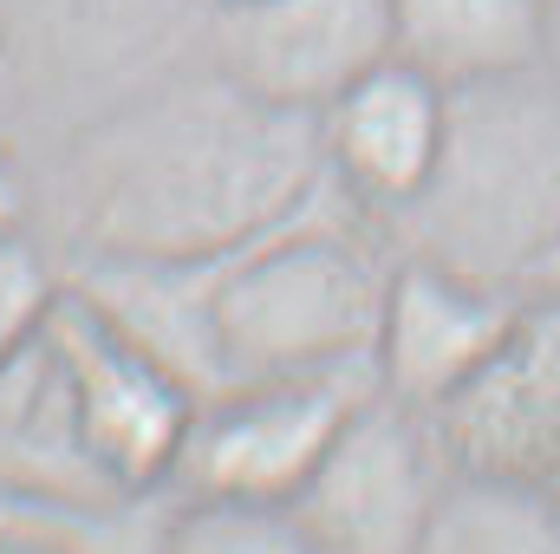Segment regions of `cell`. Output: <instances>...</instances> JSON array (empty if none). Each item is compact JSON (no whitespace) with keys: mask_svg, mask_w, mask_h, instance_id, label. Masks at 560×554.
<instances>
[{"mask_svg":"<svg viewBox=\"0 0 560 554\" xmlns=\"http://www.w3.org/2000/svg\"><path fill=\"white\" fill-rule=\"evenodd\" d=\"M522 313H528L522 287L463 275V268H443L423 255H392L385 313H378V339H372L378 392L436 417L515 339Z\"/></svg>","mask_w":560,"mask_h":554,"instance_id":"52a82bcc","label":"cell"},{"mask_svg":"<svg viewBox=\"0 0 560 554\" xmlns=\"http://www.w3.org/2000/svg\"><path fill=\"white\" fill-rule=\"evenodd\" d=\"M163 554H326L293 503L242 496H176L163 516Z\"/></svg>","mask_w":560,"mask_h":554,"instance_id":"5bb4252c","label":"cell"},{"mask_svg":"<svg viewBox=\"0 0 560 554\" xmlns=\"http://www.w3.org/2000/svg\"><path fill=\"white\" fill-rule=\"evenodd\" d=\"M392 53V0H242L215 13V66L275 99L319 112Z\"/></svg>","mask_w":560,"mask_h":554,"instance_id":"9c48e42d","label":"cell"},{"mask_svg":"<svg viewBox=\"0 0 560 554\" xmlns=\"http://www.w3.org/2000/svg\"><path fill=\"white\" fill-rule=\"evenodd\" d=\"M541 66L555 72V85H560V0H548V33H541Z\"/></svg>","mask_w":560,"mask_h":554,"instance_id":"ac0fdd59","label":"cell"},{"mask_svg":"<svg viewBox=\"0 0 560 554\" xmlns=\"http://www.w3.org/2000/svg\"><path fill=\"white\" fill-rule=\"evenodd\" d=\"M548 0H392V53L436 85H476L541 66Z\"/></svg>","mask_w":560,"mask_h":554,"instance_id":"7c38bea8","label":"cell"},{"mask_svg":"<svg viewBox=\"0 0 560 554\" xmlns=\"http://www.w3.org/2000/svg\"><path fill=\"white\" fill-rule=\"evenodd\" d=\"M528 300H560V235L548 242V255H541L535 275H528Z\"/></svg>","mask_w":560,"mask_h":554,"instance_id":"e0dca14e","label":"cell"},{"mask_svg":"<svg viewBox=\"0 0 560 554\" xmlns=\"http://www.w3.org/2000/svg\"><path fill=\"white\" fill-rule=\"evenodd\" d=\"M20 216H26V189H20L13 163L0 157V235H13V229H20Z\"/></svg>","mask_w":560,"mask_h":554,"instance_id":"2e32d148","label":"cell"},{"mask_svg":"<svg viewBox=\"0 0 560 554\" xmlns=\"http://www.w3.org/2000/svg\"><path fill=\"white\" fill-rule=\"evenodd\" d=\"M0 489L79 496V503H118L125 496L92 463L46 339L33 353H20L13 366H0Z\"/></svg>","mask_w":560,"mask_h":554,"instance_id":"8fae6325","label":"cell"},{"mask_svg":"<svg viewBox=\"0 0 560 554\" xmlns=\"http://www.w3.org/2000/svg\"><path fill=\"white\" fill-rule=\"evenodd\" d=\"M430 424L450 470H489L560 496V300H528L515 339Z\"/></svg>","mask_w":560,"mask_h":554,"instance_id":"ba28073f","label":"cell"},{"mask_svg":"<svg viewBox=\"0 0 560 554\" xmlns=\"http://www.w3.org/2000/svg\"><path fill=\"white\" fill-rule=\"evenodd\" d=\"M443 476L450 457L430 412L372 392L346 417L319 470L300 483L293 516L313 529L326 554H418Z\"/></svg>","mask_w":560,"mask_h":554,"instance_id":"8992f818","label":"cell"},{"mask_svg":"<svg viewBox=\"0 0 560 554\" xmlns=\"http://www.w3.org/2000/svg\"><path fill=\"white\" fill-rule=\"evenodd\" d=\"M222 7H242V0H209V13H222Z\"/></svg>","mask_w":560,"mask_h":554,"instance_id":"d6986e66","label":"cell"},{"mask_svg":"<svg viewBox=\"0 0 560 554\" xmlns=\"http://www.w3.org/2000/svg\"><path fill=\"white\" fill-rule=\"evenodd\" d=\"M332 189L319 112L275 105L222 66L112 112L72 157L92 255H229Z\"/></svg>","mask_w":560,"mask_h":554,"instance_id":"6da1fadb","label":"cell"},{"mask_svg":"<svg viewBox=\"0 0 560 554\" xmlns=\"http://www.w3.org/2000/svg\"><path fill=\"white\" fill-rule=\"evenodd\" d=\"M418 554H560V496L489 470H450Z\"/></svg>","mask_w":560,"mask_h":554,"instance_id":"4fadbf2b","label":"cell"},{"mask_svg":"<svg viewBox=\"0 0 560 554\" xmlns=\"http://www.w3.org/2000/svg\"><path fill=\"white\" fill-rule=\"evenodd\" d=\"M378 392L372 366L346 372H287L242 379L209 399L183 430L170 489L176 496H242V503H293L300 483L319 470L346 417Z\"/></svg>","mask_w":560,"mask_h":554,"instance_id":"277c9868","label":"cell"},{"mask_svg":"<svg viewBox=\"0 0 560 554\" xmlns=\"http://www.w3.org/2000/svg\"><path fill=\"white\" fill-rule=\"evenodd\" d=\"M59 280L52 268L20 242V235H0V366H13L20 353H33L46 339V320L59 307Z\"/></svg>","mask_w":560,"mask_h":554,"instance_id":"9a60e30c","label":"cell"},{"mask_svg":"<svg viewBox=\"0 0 560 554\" xmlns=\"http://www.w3.org/2000/svg\"><path fill=\"white\" fill-rule=\"evenodd\" d=\"M405 255L522 287L560 235V85L548 66L450 92V131L418 196L385 222Z\"/></svg>","mask_w":560,"mask_h":554,"instance_id":"7a4b0ae2","label":"cell"},{"mask_svg":"<svg viewBox=\"0 0 560 554\" xmlns=\"http://www.w3.org/2000/svg\"><path fill=\"white\" fill-rule=\"evenodd\" d=\"M443 131H450V85H436L423 66L398 53H385L339 99L319 105V143L332 183L378 222H392L430 183Z\"/></svg>","mask_w":560,"mask_h":554,"instance_id":"30bf717a","label":"cell"},{"mask_svg":"<svg viewBox=\"0 0 560 554\" xmlns=\"http://www.w3.org/2000/svg\"><path fill=\"white\" fill-rule=\"evenodd\" d=\"M46 346L59 359L66 399L79 417V437L92 450V463L125 489V496H150L170 483L183 430L196 417V392L150 359L138 339H125L85 293H59L52 320H46Z\"/></svg>","mask_w":560,"mask_h":554,"instance_id":"5b68a950","label":"cell"},{"mask_svg":"<svg viewBox=\"0 0 560 554\" xmlns=\"http://www.w3.org/2000/svg\"><path fill=\"white\" fill-rule=\"evenodd\" d=\"M352 216L365 209L346 189H332L319 209L222 255L215 346L229 385L372 366L392 262L365 242Z\"/></svg>","mask_w":560,"mask_h":554,"instance_id":"3957f363","label":"cell"}]
</instances>
